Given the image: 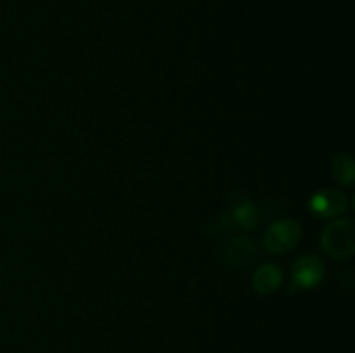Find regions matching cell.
I'll return each mask as SVG.
<instances>
[{"label": "cell", "mask_w": 355, "mask_h": 353, "mask_svg": "<svg viewBox=\"0 0 355 353\" xmlns=\"http://www.w3.org/2000/svg\"><path fill=\"white\" fill-rule=\"evenodd\" d=\"M355 248V228L350 218H336L322 234V249L333 260H347Z\"/></svg>", "instance_id": "1"}, {"label": "cell", "mask_w": 355, "mask_h": 353, "mask_svg": "<svg viewBox=\"0 0 355 353\" xmlns=\"http://www.w3.org/2000/svg\"><path fill=\"white\" fill-rule=\"evenodd\" d=\"M300 225L291 218H283V220H277L270 225L269 230L266 232V237H263V244L270 253L281 255V253L293 249L297 242L300 241Z\"/></svg>", "instance_id": "2"}, {"label": "cell", "mask_w": 355, "mask_h": 353, "mask_svg": "<svg viewBox=\"0 0 355 353\" xmlns=\"http://www.w3.org/2000/svg\"><path fill=\"white\" fill-rule=\"evenodd\" d=\"M322 275H324V265L318 256H302L291 269V291L312 289L321 282Z\"/></svg>", "instance_id": "3"}, {"label": "cell", "mask_w": 355, "mask_h": 353, "mask_svg": "<svg viewBox=\"0 0 355 353\" xmlns=\"http://www.w3.org/2000/svg\"><path fill=\"white\" fill-rule=\"evenodd\" d=\"M347 210L345 194L335 189H322L311 199V211L319 218H336Z\"/></svg>", "instance_id": "4"}, {"label": "cell", "mask_w": 355, "mask_h": 353, "mask_svg": "<svg viewBox=\"0 0 355 353\" xmlns=\"http://www.w3.org/2000/svg\"><path fill=\"white\" fill-rule=\"evenodd\" d=\"M257 255L259 251H257L255 244L250 239L239 237V235L232 237L224 248V260L234 269H246L255 262Z\"/></svg>", "instance_id": "5"}, {"label": "cell", "mask_w": 355, "mask_h": 353, "mask_svg": "<svg viewBox=\"0 0 355 353\" xmlns=\"http://www.w3.org/2000/svg\"><path fill=\"white\" fill-rule=\"evenodd\" d=\"M231 217L245 230H253L259 225V211L255 204L241 192L231 196Z\"/></svg>", "instance_id": "6"}, {"label": "cell", "mask_w": 355, "mask_h": 353, "mask_svg": "<svg viewBox=\"0 0 355 353\" xmlns=\"http://www.w3.org/2000/svg\"><path fill=\"white\" fill-rule=\"evenodd\" d=\"M283 282V273L276 265H262L253 277V287L260 294H270Z\"/></svg>", "instance_id": "7"}, {"label": "cell", "mask_w": 355, "mask_h": 353, "mask_svg": "<svg viewBox=\"0 0 355 353\" xmlns=\"http://www.w3.org/2000/svg\"><path fill=\"white\" fill-rule=\"evenodd\" d=\"M333 175L338 180L342 185L352 187L355 180V170H354V161L350 156L347 154H338L335 159H333Z\"/></svg>", "instance_id": "8"}]
</instances>
